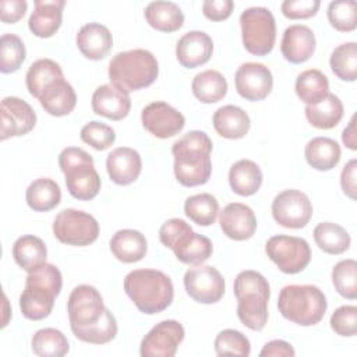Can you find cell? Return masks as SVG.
Wrapping results in <instances>:
<instances>
[{
	"mask_svg": "<svg viewBox=\"0 0 357 357\" xmlns=\"http://www.w3.org/2000/svg\"><path fill=\"white\" fill-rule=\"evenodd\" d=\"M326 15L336 31L351 32L357 26V3L354 0L331 1Z\"/></svg>",
	"mask_w": 357,
	"mask_h": 357,
	"instance_id": "45",
	"label": "cell"
},
{
	"mask_svg": "<svg viewBox=\"0 0 357 357\" xmlns=\"http://www.w3.org/2000/svg\"><path fill=\"white\" fill-rule=\"evenodd\" d=\"M192 95L202 103H216L227 93V81L216 70L198 73L191 82Z\"/></svg>",
	"mask_w": 357,
	"mask_h": 357,
	"instance_id": "35",
	"label": "cell"
},
{
	"mask_svg": "<svg viewBox=\"0 0 357 357\" xmlns=\"http://www.w3.org/2000/svg\"><path fill=\"white\" fill-rule=\"evenodd\" d=\"M36 124V113L24 99L6 96L1 100V130L0 139L28 134Z\"/></svg>",
	"mask_w": 357,
	"mask_h": 357,
	"instance_id": "16",
	"label": "cell"
},
{
	"mask_svg": "<svg viewBox=\"0 0 357 357\" xmlns=\"http://www.w3.org/2000/svg\"><path fill=\"white\" fill-rule=\"evenodd\" d=\"M307 163L321 172L333 169L340 160V146L339 144L328 137H315L310 139L304 149Z\"/></svg>",
	"mask_w": 357,
	"mask_h": 357,
	"instance_id": "28",
	"label": "cell"
},
{
	"mask_svg": "<svg viewBox=\"0 0 357 357\" xmlns=\"http://www.w3.org/2000/svg\"><path fill=\"white\" fill-rule=\"evenodd\" d=\"M294 354L296 351L291 344L280 339L268 342L259 351L261 357H293Z\"/></svg>",
	"mask_w": 357,
	"mask_h": 357,
	"instance_id": "54",
	"label": "cell"
},
{
	"mask_svg": "<svg viewBox=\"0 0 357 357\" xmlns=\"http://www.w3.org/2000/svg\"><path fill=\"white\" fill-rule=\"evenodd\" d=\"M215 351L218 356L247 357L251 353V344L240 331L223 329L215 337Z\"/></svg>",
	"mask_w": 357,
	"mask_h": 357,
	"instance_id": "46",
	"label": "cell"
},
{
	"mask_svg": "<svg viewBox=\"0 0 357 357\" xmlns=\"http://www.w3.org/2000/svg\"><path fill=\"white\" fill-rule=\"evenodd\" d=\"M314 240L326 254L339 255L349 250L351 238L349 231L337 223L321 222L314 227Z\"/></svg>",
	"mask_w": 357,
	"mask_h": 357,
	"instance_id": "36",
	"label": "cell"
},
{
	"mask_svg": "<svg viewBox=\"0 0 357 357\" xmlns=\"http://www.w3.org/2000/svg\"><path fill=\"white\" fill-rule=\"evenodd\" d=\"M332 283L342 297L354 300L357 297V262L351 258L339 261L332 269Z\"/></svg>",
	"mask_w": 357,
	"mask_h": 357,
	"instance_id": "43",
	"label": "cell"
},
{
	"mask_svg": "<svg viewBox=\"0 0 357 357\" xmlns=\"http://www.w3.org/2000/svg\"><path fill=\"white\" fill-rule=\"evenodd\" d=\"M141 121L146 131L156 138H170L185 126V117L166 102H152L142 109Z\"/></svg>",
	"mask_w": 357,
	"mask_h": 357,
	"instance_id": "15",
	"label": "cell"
},
{
	"mask_svg": "<svg viewBox=\"0 0 357 357\" xmlns=\"http://www.w3.org/2000/svg\"><path fill=\"white\" fill-rule=\"evenodd\" d=\"M59 166L64 173L71 197L79 201L95 198L100 190V177L93 167L92 156L77 146H67L59 155Z\"/></svg>",
	"mask_w": 357,
	"mask_h": 357,
	"instance_id": "6",
	"label": "cell"
},
{
	"mask_svg": "<svg viewBox=\"0 0 357 357\" xmlns=\"http://www.w3.org/2000/svg\"><path fill=\"white\" fill-rule=\"evenodd\" d=\"M241 38L245 50L254 56H266L276 40V22L266 7H250L240 15Z\"/></svg>",
	"mask_w": 357,
	"mask_h": 357,
	"instance_id": "7",
	"label": "cell"
},
{
	"mask_svg": "<svg viewBox=\"0 0 357 357\" xmlns=\"http://www.w3.org/2000/svg\"><path fill=\"white\" fill-rule=\"evenodd\" d=\"M234 3L231 0H205L202 13L211 21H223L233 13Z\"/></svg>",
	"mask_w": 357,
	"mask_h": 357,
	"instance_id": "51",
	"label": "cell"
},
{
	"mask_svg": "<svg viewBox=\"0 0 357 357\" xmlns=\"http://www.w3.org/2000/svg\"><path fill=\"white\" fill-rule=\"evenodd\" d=\"M234 84L241 98L250 102H258L271 93L273 77L265 64L247 61L237 68Z\"/></svg>",
	"mask_w": 357,
	"mask_h": 357,
	"instance_id": "14",
	"label": "cell"
},
{
	"mask_svg": "<svg viewBox=\"0 0 357 357\" xmlns=\"http://www.w3.org/2000/svg\"><path fill=\"white\" fill-rule=\"evenodd\" d=\"M45 112L52 116L61 117L70 114L77 105V95L70 82L64 78L54 81L43 89L38 98Z\"/></svg>",
	"mask_w": 357,
	"mask_h": 357,
	"instance_id": "24",
	"label": "cell"
},
{
	"mask_svg": "<svg viewBox=\"0 0 357 357\" xmlns=\"http://www.w3.org/2000/svg\"><path fill=\"white\" fill-rule=\"evenodd\" d=\"M53 234L63 244L85 247L96 241L99 223L92 215L68 208L59 212L54 218Z\"/></svg>",
	"mask_w": 357,
	"mask_h": 357,
	"instance_id": "8",
	"label": "cell"
},
{
	"mask_svg": "<svg viewBox=\"0 0 357 357\" xmlns=\"http://www.w3.org/2000/svg\"><path fill=\"white\" fill-rule=\"evenodd\" d=\"M32 351L39 357H61L70 350L66 335L54 328H43L35 332L31 340Z\"/></svg>",
	"mask_w": 357,
	"mask_h": 357,
	"instance_id": "38",
	"label": "cell"
},
{
	"mask_svg": "<svg viewBox=\"0 0 357 357\" xmlns=\"http://www.w3.org/2000/svg\"><path fill=\"white\" fill-rule=\"evenodd\" d=\"M272 216L283 227L301 229L312 216V204L303 191L284 190L272 201Z\"/></svg>",
	"mask_w": 357,
	"mask_h": 357,
	"instance_id": "12",
	"label": "cell"
},
{
	"mask_svg": "<svg viewBox=\"0 0 357 357\" xmlns=\"http://www.w3.org/2000/svg\"><path fill=\"white\" fill-rule=\"evenodd\" d=\"M74 336L85 343H92V344H105L113 340L117 335V322L114 315L106 308L103 318L88 328L84 329H77L73 331Z\"/></svg>",
	"mask_w": 357,
	"mask_h": 357,
	"instance_id": "44",
	"label": "cell"
},
{
	"mask_svg": "<svg viewBox=\"0 0 357 357\" xmlns=\"http://www.w3.org/2000/svg\"><path fill=\"white\" fill-rule=\"evenodd\" d=\"M233 291H234L236 298L238 296H241L244 293H250V291L271 296V287H269V283L265 279V276L252 269L241 271L236 276L234 284H233Z\"/></svg>",
	"mask_w": 357,
	"mask_h": 357,
	"instance_id": "48",
	"label": "cell"
},
{
	"mask_svg": "<svg viewBox=\"0 0 357 357\" xmlns=\"http://www.w3.org/2000/svg\"><path fill=\"white\" fill-rule=\"evenodd\" d=\"M319 0H284L280 10L290 20H304L314 17L319 10Z\"/></svg>",
	"mask_w": 357,
	"mask_h": 357,
	"instance_id": "50",
	"label": "cell"
},
{
	"mask_svg": "<svg viewBox=\"0 0 357 357\" xmlns=\"http://www.w3.org/2000/svg\"><path fill=\"white\" fill-rule=\"evenodd\" d=\"M331 328L343 337H351L357 332V307L342 305L331 317Z\"/></svg>",
	"mask_w": 357,
	"mask_h": 357,
	"instance_id": "49",
	"label": "cell"
},
{
	"mask_svg": "<svg viewBox=\"0 0 357 357\" xmlns=\"http://www.w3.org/2000/svg\"><path fill=\"white\" fill-rule=\"evenodd\" d=\"M0 43V71L3 74L15 73L26 56L22 39L15 33H4Z\"/></svg>",
	"mask_w": 357,
	"mask_h": 357,
	"instance_id": "42",
	"label": "cell"
},
{
	"mask_svg": "<svg viewBox=\"0 0 357 357\" xmlns=\"http://www.w3.org/2000/svg\"><path fill=\"white\" fill-rule=\"evenodd\" d=\"M13 257L20 268L26 272H32L46 264L47 248L42 238L25 234L15 240L13 245Z\"/></svg>",
	"mask_w": 357,
	"mask_h": 357,
	"instance_id": "30",
	"label": "cell"
},
{
	"mask_svg": "<svg viewBox=\"0 0 357 357\" xmlns=\"http://www.w3.org/2000/svg\"><path fill=\"white\" fill-rule=\"evenodd\" d=\"M131 109V99L126 89L105 84L95 89L92 95V110L110 120H121L128 116Z\"/></svg>",
	"mask_w": 357,
	"mask_h": 357,
	"instance_id": "18",
	"label": "cell"
},
{
	"mask_svg": "<svg viewBox=\"0 0 357 357\" xmlns=\"http://www.w3.org/2000/svg\"><path fill=\"white\" fill-rule=\"evenodd\" d=\"M356 116H353L350 119V123L349 126L343 130V134H342V141L343 144L350 148L351 151H356L357 149V145H356V130H354V124H356Z\"/></svg>",
	"mask_w": 357,
	"mask_h": 357,
	"instance_id": "55",
	"label": "cell"
},
{
	"mask_svg": "<svg viewBox=\"0 0 357 357\" xmlns=\"http://www.w3.org/2000/svg\"><path fill=\"white\" fill-rule=\"evenodd\" d=\"M212 141L206 132L194 130L178 138L173 146L174 176L184 187L205 184L212 173Z\"/></svg>",
	"mask_w": 357,
	"mask_h": 357,
	"instance_id": "1",
	"label": "cell"
},
{
	"mask_svg": "<svg viewBox=\"0 0 357 357\" xmlns=\"http://www.w3.org/2000/svg\"><path fill=\"white\" fill-rule=\"evenodd\" d=\"M25 199L28 206L35 212H49L60 204L61 190L54 180L40 177L28 185Z\"/></svg>",
	"mask_w": 357,
	"mask_h": 357,
	"instance_id": "33",
	"label": "cell"
},
{
	"mask_svg": "<svg viewBox=\"0 0 357 357\" xmlns=\"http://www.w3.org/2000/svg\"><path fill=\"white\" fill-rule=\"evenodd\" d=\"M146 22L160 32H174L184 24L181 8L173 1H152L144 11Z\"/></svg>",
	"mask_w": 357,
	"mask_h": 357,
	"instance_id": "31",
	"label": "cell"
},
{
	"mask_svg": "<svg viewBox=\"0 0 357 357\" xmlns=\"http://www.w3.org/2000/svg\"><path fill=\"white\" fill-rule=\"evenodd\" d=\"M75 40L82 56L89 60L103 59L113 46V36L109 28L99 22H89L82 25L77 33Z\"/></svg>",
	"mask_w": 357,
	"mask_h": 357,
	"instance_id": "23",
	"label": "cell"
},
{
	"mask_svg": "<svg viewBox=\"0 0 357 357\" xmlns=\"http://www.w3.org/2000/svg\"><path fill=\"white\" fill-rule=\"evenodd\" d=\"M315 45L317 40L312 29L307 25L294 24L284 29L280 42V52L287 61L300 64L310 60L315 52Z\"/></svg>",
	"mask_w": 357,
	"mask_h": 357,
	"instance_id": "19",
	"label": "cell"
},
{
	"mask_svg": "<svg viewBox=\"0 0 357 357\" xmlns=\"http://www.w3.org/2000/svg\"><path fill=\"white\" fill-rule=\"evenodd\" d=\"M109 79L127 92L152 85L159 75L156 57L145 49L119 52L109 63Z\"/></svg>",
	"mask_w": 357,
	"mask_h": 357,
	"instance_id": "4",
	"label": "cell"
},
{
	"mask_svg": "<svg viewBox=\"0 0 357 357\" xmlns=\"http://www.w3.org/2000/svg\"><path fill=\"white\" fill-rule=\"evenodd\" d=\"M124 291L135 307L148 315L165 311L173 301L172 279L158 269H135L124 278Z\"/></svg>",
	"mask_w": 357,
	"mask_h": 357,
	"instance_id": "2",
	"label": "cell"
},
{
	"mask_svg": "<svg viewBox=\"0 0 357 357\" xmlns=\"http://www.w3.org/2000/svg\"><path fill=\"white\" fill-rule=\"evenodd\" d=\"M106 307L100 293L89 284L73 289L67 301V312L71 331L84 329L98 324L105 315Z\"/></svg>",
	"mask_w": 357,
	"mask_h": 357,
	"instance_id": "10",
	"label": "cell"
},
{
	"mask_svg": "<svg viewBox=\"0 0 357 357\" xmlns=\"http://www.w3.org/2000/svg\"><path fill=\"white\" fill-rule=\"evenodd\" d=\"M294 88L297 96L304 103L315 105L328 96L329 81L322 71L317 68H310L297 75Z\"/></svg>",
	"mask_w": 357,
	"mask_h": 357,
	"instance_id": "37",
	"label": "cell"
},
{
	"mask_svg": "<svg viewBox=\"0 0 357 357\" xmlns=\"http://www.w3.org/2000/svg\"><path fill=\"white\" fill-rule=\"evenodd\" d=\"M106 169L113 183L128 185L138 178L142 169V160L135 149L119 146L107 155Z\"/></svg>",
	"mask_w": 357,
	"mask_h": 357,
	"instance_id": "21",
	"label": "cell"
},
{
	"mask_svg": "<svg viewBox=\"0 0 357 357\" xmlns=\"http://www.w3.org/2000/svg\"><path fill=\"white\" fill-rule=\"evenodd\" d=\"M79 137L85 144L91 145L96 151H105L116 141L114 130L110 126L95 120L86 123L81 128Z\"/></svg>",
	"mask_w": 357,
	"mask_h": 357,
	"instance_id": "47",
	"label": "cell"
},
{
	"mask_svg": "<svg viewBox=\"0 0 357 357\" xmlns=\"http://www.w3.org/2000/svg\"><path fill=\"white\" fill-rule=\"evenodd\" d=\"M213 52L212 38L202 31L184 33L176 45V57L185 68H195L209 61Z\"/></svg>",
	"mask_w": 357,
	"mask_h": 357,
	"instance_id": "20",
	"label": "cell"
},
{
	"mask_svg": "<svg viewBox=\"0 0 357 357\" xmlns=\"http://www.w3.org/2000/svg\"><path fill=\"white\" fill-rule=\"evenodd\" d=\"M219 213L220 229L229 238L244 241L254 236L257 230V218L248 205L231 202Z\"/></svg>",
	"mask_w": 357,
	"mask_h": 357,
	"instance_id": "17",
	"label": "cell"
},
{
	"mask_svg": "<svg viewBox=\"0 0 357 357\" xmlns=\"http://www.w3.org/2000/svg\"><path fill=\"white\" fill-rule=\"evenodd\" d=\"M112 254L124 264H132L141 261L146 251L148 243L145 236L134 229H121L110 238Z\"/></svg>",
	"mask_w": 357,
	"mask_h": 357,
	"instance_id": "25",
	"label": "cell"
},
{
	"mask_svg": "<svg viewBox=\"0 0 357 357\" xmlns=\"http://www.w3.org/2000/svg\"><path fill=\"white\" fill-rule=\"evenodd\" d=\"M64 0H35V10L32 11L28 26L38 38L53 36L63 21Z\"/></svg>",
	"mask_w": 357,
	"mask_h": 357,
	"instance_id": "22",
	"label": "cell"
},
{
	"mask_svg": "<svg viewBox=\"0 0 357 357\" xmlns=\"http://www.w3.org/2000/svg\"><path fill=\"white\" fill-rule=\"evenodd\" d=\"M61 286V272L52 264H43L38 269L28 272L25 289L20 296L22 315L31 321H40L49 317Z\"/></svg>",
	"mask_w": 357,
	"mask_h": 357,
	"instance_id": "3",
	"label": "cell"
},
{
	"mask_svg": "<svg viewBox=\"0 0 357 357\" xmlns=\"http://www.w3.org/2000/svg\"><path fill=\"white\" fill-rule=\"evenodd\" d=\"M304 112L311 126L319 130H331L336 127L343 117V103L335 93H328L321 102L307 105Z\"/></svg>",
	"mask_w": 357,
	"mask_h": 357,
	"instance_id": "32",
	"label": "cell"
},
{
	"mask_svg": "<svg viewBox=\"0 0 357 357\" xmlns=\"http://www.w3.org/2000/svg\"><path fill=\"white\" fill-rule=\"evenodd\" d=\"M271 296L244 293L237 297V317L251 331H262L268 322V301Z\"/></svg>",
	"mask_w": 357,
	"mask_h": 357,
	"instance_id": "27",
	"label": "cell"
},
{
	"mask_svg": "<svg viewBox=\"0 0 357 357\" xmlns=\"http://www.w3.org/2000/svg\"><path fill=\"white\" fill-rule=\"evenodd\" d=\"M265 252L283 273L289 275L304 271L311 261L310 244L296 236H272L265 244Z\"/></svg>",
	"mask_w": 357,
	"mask_h": 357,
	"instance_id": "9",
	"label": "cell"
},
{
	"mask_svg": "<svg viewBox=\"0 0 357 357\" xmlns=\"http://www.w3.org/2000/svg\"><path fill=\"white\" fill-rule=\"evenodd\" d=\"M184 287L187 294L197 303L213 304L225 294V279L222 273L211 265H195L184 273Z\"/></svg>",
	"mask_w": 357,
	"mask_h": 357,
	"instance_id": "11",
	"label": "cell"
},
{
	"mask_svg": "<svg viewBox=\"0 0 357 357\" xmlns=\"http://www.w3.org/2000/svg\"><path fill=\"white\" fill-rule=\"evenodd\" d=\"M215 131L229 139L243 138L251 126L247 112L234 105H225L219 107L212 117Z\"/></svg>",
	"mask_w": 357,
	"mask_h": 357,
	"instance_id": "26",
	"label": "cell"
},
{
	"mask_svg": "<svg viewBox=\"0 0 357 357\" xmlns=\"http://www.w3.org/2000/svg\"><path fill=\"white\" fill-rule=\"evenodd\" d=\"M184 335V328L178 321H160L141 340L139 354L142 357H173Z\"/></svg>",
	"mask_w": 357,
	"mask_h": 357,
	"instance_id": "13",
	"label": "cell"
},
{
	"mask_svg": "<svg viewBox=\"0 0 357 357\" xmlns=\"http://www.w3.org/2000/svg\"><path fill=\"white\" fill-rule=\"evenodd\" d=\"M229 184L233 192L241 197L254 195L262 184V172L255 162L241 159L230 167Z\"/></svg>",
	"mask_w": 357,
	"mask_h": 357,
	"instance_id": "29",
	"label": "cell"
},
{
	"mask_svg": "<svg viewBox=\"0 0 357 357\" xmlns=\"http://www.w3.org/2000/svg\"><path fill=\"white\" fill-rule=\"evenodd\" d=\"M28 3L25 0H1L0 1V17L6 24H15L20 21L25 11Z\"/></svg>",
	"mask_w": 357,
	"mask_h": 357,
	"instance_id": "52",
	"label": "cell"
},
{
	"mask_svg": "<svg viewBox=\"0 0 357 357\" xmlns=\"http://www.w3.org/2000/svg\"><path fill=\"white\" fill-rule=\"evenodd\" d=\"M333 74L342 79L353 82L357 78V43L346 42L333 49L329 59Z\"/></svg>",
	"mask_w": 357,
	"mask_h": 357,
	"instance_id": "41",
	"label": "cell"
},
{
	"mask_svg": "<svg viewBox=\"0 0 357 357\" xmlns=\"http://www.w3.org/2000/svg\"><path fill=\"white\" fill-rule=\"evenodd\" d=\"M184 213L199 226H211L218 218L219 202L212 194H195L185 199Z\"/></svg>",
	"mask_w": 357,
	"mask_h": 357,
	"instance_id": "39",
	"label": "cell"
},
{
	"mask_svg": "<svg viewBox=\"0 0 357 357\" xmlns=\"http://www.w3.org/2000/svg\"><path fill=\"white\" fill-rule=\"evenodd\" d=\"M61 78L64 74L59 63L52 59H39L29 66L25 81L31 96L38 99L46 86Z\"/></svg>",
	"mask_w": 357,
	"mask_h": 357,
	"instance_id": "34",
	"label": "cell"
},
{
	"mask_svg": "<svg viewBox=\"0 0 357 357\" xmlns=\"http://www.w3.org/2000/svg\"><path fill=\"white\" fill-rule=\"evenodd\" d=\"M278 308L290 322L311 326L321 322L328 303L322 290L314 284H287L279 293Z\"/></svg>",
	"mask_w": 357,
	"mask_h": 357,
	"instance_id": "5",
	"label": "cell"
},
{
	"mask_svg": "<svg viewBox=\"0 0 357 357\" xmlns=\"http://www.w3.org/2000/svg\"><path fill=\"white\" fill-rule=\"evenodd\" d=\"M356 172H357V160L351 159L349 160L340 174V185L343 192L350 198L356 199L357 185H356Z\"/></svg>",
	"mask_w": 357,
	"mask_h": 357,
	"instance_id": "53",
	"label": "cell"
},
{
	"mask_svg": "<svg viewBox=\"0 0 357 357\" xmlns=\"http://www.w3.org/2000/svg\"><path fill=\"white\" fill-rule=\"evenodd\" d=\"M195 231L191 226L178 218H173L166 220L159 229V240L166 247L170 248L174 255L183 251L194 238Z\"/></svg>",
	"mask_w": 357,
	"mask_h": 357,
	"instance_id": "40",
	"label": "cell"
}]
</instances>
